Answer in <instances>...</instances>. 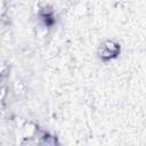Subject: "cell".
Listing matches in <instances>:
<instances>
[{"label":"cell","instance_id":"obj_2","mask_svg":"<svg viewBox=\"0 0 146 146\" xmlns=\"http://www.w3.org/2000/svg\"><path fill=\"white\" fill-rule=\"evenodd\" d=\"M40 17L43 21L46 26H52L55 24V22H56L54 13H52V10L50 8H42V10L40 11Z\"/></svg>","mask_w":146,"mask_h":146},{"label":"cell","instance_id":"obj_1","mask_svg":"<svg viewBox=\"0 0 146 146\" xmlns=\"http://www.w3.org/2000/svg\"><path fill=\"white\" fill-rule=\"evenodd\" d=\"M120 54V44L115 41L107 40L99 48V57L103 60H110L115 58Z\"/></svg>","mask_w":146,"mask_h":146},{"label":"cell","instance_id":"obj_3","mask_svg":"<svg viewBox=\"0 0 146 146\" xmlns=\"http://www.w3.org/2000/svg\"><path fill=\"white\" fill-rule=\"evenodd\" d=\"M43 140L46 143L47 146H57L56 144V138H54L52 136H49V135H46L43 137Z\"/></svg>","mask_w":146,"mask_h":146}]
</instances>
